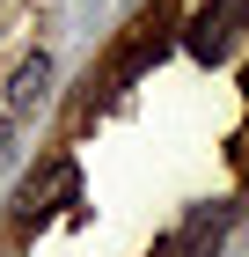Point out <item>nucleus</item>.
I'll use <instances>...</instances> for the list:
<instances>
[{
    "label": "nucleus",
    "mask_w": 249,
    "mask_h": 257,
    "mask_svg": "<svg viewBox=\"0 0 249 257\" xmlns=\"http://www.w3.org/2000/svg\"><path fill=\"white\" fill-rule=\"evenodd\" d=\"M8 155H15V125L0 118V169H8Z\"/></svg>",
    "instance_id": "nucleus-4"
},
{
    "label": "nucleus",
    "mask_w": 249,
    "mask_h": 257,
    "mask_svg": "<svg viewBox=\"0 0 249 257\" xmlns=\"http://www.w3.org/2000/svg\"><path fill=\"white\" fill-rule=\"evenodd\" d=\"M44 96H52V59H44V52H30V59L8 74V110H15V118H30Z\"/></svg>",
    "instance_id": "nucleus-1"
},
{
    "label": "nucleus",
    "mask_w": 249,
    "mask_h": 257,
    "mask_svg": "<svg viewBox=\"0 0 249 257\" xmlns=\"http://www.w3.org/2000/svg\"><path fill=\"white\" fill-rule=\"evenodd\" d=\"M191 52H198V59H220V52H227V30H220L212 8H205V15H191Z\"/></svg>",
    "instance_id": "nucleus-2"
},
{
    "label": "nucleus",
    "mask_w": 249,
    "mask_h": 257,
    "mask_svg": "<svg viewBox=\"0 0 249 257\" xmlns=\"http://www.w3.org/2000/svg\"><path fill=\"white\" fill-rule=\"evenodd\" d=\"M66 191H74V169L59 162V169H52L44 184H30V191H22V213H44V198H66Z\"/></svg>",
    "instance_id": "nucleus-3"
}]
</instances>
